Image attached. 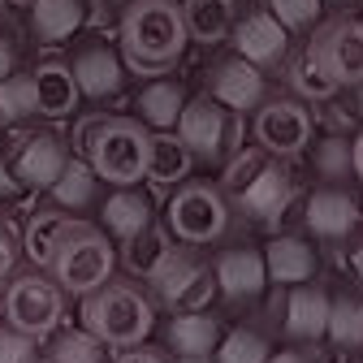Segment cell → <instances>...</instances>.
Returning a JSON list of instances; mask_svg holds the SVG:
<instances>
[{
    "label": "cell",
    "mask_w": 363,
    "mask_h": 363,
    "mask_svg": "<svg viewBox=\"0 0 363 363\" xmlns=\"http://www.w3.org/2000/svg\"><path fill=\"white\" fill-rule=\"evenodd\" d=\"M69 156H74L69 139H65V134H57V130H48V125H43V130L22 125L18 139H13L9 152H5L13 177L22 182L26 191H35V195H43V191H48L52 182L61 177V169L69 164Z\"/></svg>",
    "instance_id": "obj_12"
},
{
    "label": "cell",
    "mask_w": 363,
    "mask_h": 363,
    "mask_svg": "<svg viewBox=\"0 0 363 363\" xmlns=\"http://www.w3.org/2000/svg\"><path fill=\"white\" fill-rule=\"evenodd\" d=\"M234 212H242L251 225H277L281 212L294 203V173H290V160H277L268 156V164L255 173V182L230 199Z\"/></svg>",
    "instance_id": "obj_18"
},
{
    "label": "cell",
    "mask_w": 363,
    "mask_h": 363,
    "mask_svg": "<svg viewBox=\"0 0 363 363\" xmlns=\"http://www.w3.org/2000/svg\"><path fill=\"white\" fill-rule=\"evenodd\" d=\"M104 182H100V173L86 164V156H69V164L61 169V177L52 182L48 191V203H57V208H65L69 216H96V208H100V199H104Z\"/></svg>",
    "instance_id": "obj_23"
},
{
    "label": "cell",
    "mask_w": 363,
    "mask_h": 363,
    "mask_svg": "<svg viewBox=\"0 0 363 363\" xmlns=\"http://www.w3.org/2000/svg\"><path fill=\"white\" fill-rule=\"evenodd\" d=\"M268 286H298L320 272V247L311 234H272L264 242Z\"/></svg>",
    "instance_id": "obj_21"
},
{
    "label": "cell",
    "mask_w": 363,
    "mask_h": 363,
    "mask_svg": "<svg viewBox=\"0 0 363 363\" xmlns=\"http://www.w3.org/2000/svg\"><path fill=\"white\" fill-rule=\"evenodd\" d=\"M350 363H363V350H354V354H350Z\"/></svg>",
    "instance_id": "obj_49"
},
{
    "label": "cell",
    "mask_w": 363,
    "mask_h": 363,
    "mask_svg": "<svg viewBox=\"0 0 363 363\" xmlns=\"http://www.w3.org/2000/svg\"><path fill=\"white\" fill-rule=\"evenodd\" d=\"M117 48H121L130 74H139V78L173 74L191 48L182 0H130V5H121Z\"/></svg>",
    "instance_id": "obj_1"
},
{
    "label": "cell",
    "mask_w": 363,
    "mask_h": 363,
    "mask_svg": "<svg viewBox=\"0 0 363 363\" xmlns=\"http://www.w3.org/2000/svg\"><path fill=\"white\" fill-rule=\"evenodd\" d=\"M69 65H74L82 100H91V104L117 100L125 91V82H130V65H125L121 48L108 43V39H82L69 52Z\"/></svg>",
    "instance_id": "obj_17"
},
{
    "label": "cell",
    "mask_w": 363,
    "mask_h": 363,
    "mask_svg": "<svg viewBox=\"0 0 363 363\" xmlns=\"http://www.w3.org/2000/svg\"><path fill=\"white\" fill-rule=\"evenodd\" d=\"M212 277H216V303L225 307H255L272 286H268V264L264 247L255 242H230L212 251Z\"/></svg>",
    "instance_id": "obj_11"
},
{
    "label": "cell",
    "mask_w": 363,
    "mask_h": 363,
    "mask_svg": "<svg viewBox=\"0 0 363 363\" xmlns=\"http://www.w3.org/2000/svg\"><path fill=\"white\" fill-rule=\"evenodd\" d=\"M354 134H325L315 130L307 156V173L315 182H354Z\"/></svg>",
    "instance_id": "obj_29"
},
{
    "label": "cell",
    "mask_w": 363,
    "mask_h": 363,
    "mask_svg": "<svg viewBox=\"0 0 363 363\" xmlns=\"http://www.w3.org/2000/svg\"><path fill=\"white\" fill-rule=\"evenodd\" d=\"M30 39L43 48H61V43L78 39L86 26V0H30Z\"/></svg>",
    "instance_id": "obj_25"
},
{
    "label": "cell",
    "mask_w": 363,
    "mask_h": 363,
    "mask_svg": "<svg viewBox=\"0 0 363 363\" xmlns=\"http://www.w3.org/2000/svg\"><path fill=\"white\" fill-rule=\"evenodd\" d=\"M26 195V186L13 177V169H9V160H5V152H0V199H22Z\"/></svg>",
    "instance_id": "obj_42"
},
{
    "label": "cell",
    "mask_w": 363,
    "mask_h": 363,
    "mask_svg": "<svg viewBox=\"0 0 363 363\" xmlns=\"http://www.w3.org/2000/svg\"><path fill=\"white\" fill-rule=\"evenodd\" d=\"M350 108H354V117L363 121V82H354V86H350Z\"/></svg>",
    "instance_id": "obj_46"
},
{
    "label": "cell",
    "mask_w": 363,
    "mask_h": 363,
    "mask_svg": "<svg viewBox=\"0 0 363 363\" xmlns=\"http://www.w3.org/2000/svg\"><path fill=\"white\" fill-rule=\"evenodd\" d=\"M359 5H363V0H359Z\"/></svg>",
    "instance_id": "obj_54"
},
{
    "label": "cell",
    "mask_w": 363,
    "mask_h": 363,
    "mask_svg": "<svg viewBox=\"0 0 363 363\" xmlns=\"http://www.w3.org/2000/svg\"><path fill=\"white\" fill-rule=\"evenodd\" d=\"M113 5H130V0H113Z\"/></svg>",
    "instance_id": "obj_51"
},
{
    "label": "cell",
    "mask_w": 363,
    "mask_h": 363,
    "mask_svg": "<svg viewBox=\"0 0 363 363\" xmlns=\"http://www.w3.org/2000/svg\"><path fill=\"white\" fill-rule=\"evenodd\" d=\"M13 69H18V43H13V35L0 30V78H9Z\"/></svg>",
    "instance_id": "obj_43"
},
{
    "label": "cell",
    "mask_w": 363,
    "mask_h": 363,
    "mask_svg": "<svg viewBox=\"0 0 363 363\" xmlns=\"http://www.w3.org/2000/svg\"><path fill=\"white\" fill-rule=\"evenodd\" d=\"M363 225V199L350 182H315L303 195V230L315 242H346Z\"/></svg>",
    "instance_id": "obj_13"
},
{
    "label": "cell",
    "mask_w": 363,
    "mask_h": 363,
    "mask_svg": "<svg viewBox=\"0 0 363 363\" xmlns=\"http://www.w3.org/2000/svg\"><path fill=\"white\" fill-rule=\"evenodd\" d=\"M286 86H290V96H298V100H307V104H325V100H333V96H342V86L320 69V61L311 57V48H298V52H290V61H286Z\"/></svg>",
    "instance_id": "obj_33"
},
{
    "label": "cell",
    "mask_w": 363,
    "mask_h": 363,
    "mask_svg": "<svg viewBox=\"0 0 363 363\" xmlns=\"http://www.w3.org/2000/svg\"><path fill=\"white\" fill-rule=\"evenodd\" d=\"M272 329L281 342H303V346H325L329 333V286L320 281H298V286H272Z\"/></svg>",
    "instance_id": "obj_10"
},
{
    "label": "cell",
    "mask_w": 363,
    "mask_h": 363,
    "mask_svg": "<svg viewBox=\"0 0 363 363\" xmlns=\"http://www.w3.org/2000/svg\"><path fill=\"white\" fill-rule=\"evenodd\" d=\"M173 363H216L212 354H173Z\"/></svg>",
    "instance_id": "obj_47"
},
{
    "label": "cell",
    "mask_w": 363,
    "mask_h": 363,
    "mask_svg": "<svg viewBox=\"0 0 363 363\" xmlns=\"http://www.w3.org/2000/svg\"><path fill=\"white\" fill-rule=\"evenodd\" d=\"M177 247V238L169 234V225L156 216L152 225H143L134 238H125V242H117V264L130 272V277H139V281H152L156 272H160V264L169 259V251Z\"/></svg>",
    "instance_id": "obj_26"
},
{
    "label": "cell",
    "mask_w": 363,
    "mask_h": 363,
    "mask_svg": "<svg viewBox=\"0 0 363 363\" xmlns=\"http://www.w3.org/2000/svg\"><path fill=\"white\" fill-rule=\"evenodd\" d=\"M156 298L152 290L139 286V277H113L104 286H96L91 294L78 298V315H82V329H91L108 350H125V346H139L156 333Z\"/></svg>",
    "instance_id": "obj_3"
},
{
    "label": "cell",
    "mask_w": 363,
    "mask_h": 363,
    "mask_svg": "<svg viewBox=\"0 0 363 363\" xmlns=\"http://www.w3.org/2000/svg\"><path fill=\"white\" fill-rule=\"evenodd\" d=\"M74 220H78V216H69V212L57 208V203L35 208V212L26 216V225H22V259H26L30 268H48V259H52L61 234L69 230Z\"/></svg>",
    "instance_id": "obj_28"
},
{
    "label": "cell",
    "mask_w": 363,
    "mask_h": 363,
    "mask_svg": "<svg viewBox=\"0 0 363 363\" xmlns=\"http://www.w3.org/2000/svg\"><path fill=\"white\" fill-rule=\"evenodd\" d=\"M48 272H52V281L69 298H82V294L104 286L117 272V242L100 230L96 220L78 216L69 230L61 234V242H57V251L48 259Z\"/></svg>",
    "instance_id": "obj_5"
},
{
    "label": "cell",
    "mask_w": 363,
    "mask_h": 363,
    "mask_svg": "<svg viewBox=\"0 0 363 363\" xmlns=\"http://www.w3.org/2000/svg\"><path fill=\"white\" fill-rule=\"evenodd\" d=\"M264 9L277 18L290 35H311L325 22V0H264Z\"/></svg>",
    "instance_id": "obj_36"
},
{
    "label": "cell",
    "mask_w": 363,
    "mask_h": 363,
    "mask_svg": "<svg viewBox=\"0 0 363 363\" xmlns=\"http://www.w3.org/2000/svg\"><path fill=\"white\" fill-rule=\"evenodd\" d=\"M65 307H69V294L52 281L48 268H18L13 277L0 290V315L9 325L26 329L30 337H48L52 329L65 325Z\"/></svg>",
    "instance_id": "obj_7"
},
{
    "label": "cell",
    "mask_w": 363,
    "mask_h": 363,
    "mask_svg": "<svg viewBox=\"0 0 363 363\" xmlns=\"http://www.w3.org/2000/svg\"><path fill=\"white\" fill-rule=\"evenodd\" d=\"M113 359V350L91 333V329H52L48 337H43V363H108Z\"/></svg>",
    "instance_id": "obj_32"
},
{
    "label": "cell",
    "mask_w": 363,
    "mask_h": 363,
    "mask_svg": "<svg viewBox=\"0 0 363 363\" xmlns=\"http://www.w3.org/2000/svg\"><path fill=\"white\" fill-rule=\"evenodd\" d=\"M22 264V234H13L9 220H0V286H5Z\"/></svg>",
    "instance_id": "obj_39"
},
{
    "label": "cell",
    "mask_w": 363,
    "mask_h": 363,
    "mask_svg": "<svg viewBox=\"0 0 363 363\" xmlns=\"http://www.w3.org/2000/svg\"><path fill=\"white\" fill-rule=\"evenodd\" d=\"M74 152L86 156V164L100 173L104 186H139L147 182V152H152V130L139 117L121 113H91L74 125Z\"/></svg>",
    "instance_id": "obj_2"
},
{
    "label": "cell",
    "mask_w": 363,
    "mask_h": 363,
    "mask_svg": "<svg viewBox=\"0 0 363 363\" xmlns=\"http://www.w3.org/2000/svg\"><path fill=\"white\" fill-rule=\"evenodd\" d=\"M350 272H354V281L363 286V225L350 234Z\"/></svg>",
    "instance_id": "obj_44"
},
{
    "label": "cell",
    "mask_w": 363,
    "mask_h": 363,
    "mask_svg": "<svg viewBox=\"0 0 363 363\" xmlns=\"http://www.w3.org/2000/svg\"><path fill=\"white\" fill-rule=\"evenodd\" d=\"M203 91H208L212 100H220L230 113L251 117V113L272 96V82H268L264 69H255L247 57H238V52L230 48V52H220V57L208 65V74H203Z\"/></svg>",
    "instance_id": "obj_16"
},
{
    "label": "cell",
    "mask_w": 363,
    "mask_h": 363,
    "mask_svg": "<svg viewBox=\"0 0 363 363\" xmlns=\"http://www.w3.org/2000/svg\"><path fill=\"white\" fill-rule=\"evenodd\" d=\"M186 86H182L173 74H156L143 78L139 91H134V117H139L147 130H173L182 108H186Z\"/></svg>",
    "instance_id": "obj_24"
},
{
    "label": "cell",
    "mask_w": 363,
    "mask_h": 363,
    "mask_svg": "<svg viewBox=\"0 0 363 363\" xmlns=\"http://www.w3.org/2000/svg\"><path fill=\"white\" fill-rule=\"evenodd\" d=\"M160 212H156V199L143 191V182L139 186H108L100 208H96V225L113 238V242H125L143 230V225H152Z\"/></svg>",
    "instance_id": "obj_20"
},
{
    "label": "cell",
    "mask_w": 363,
    "mask_h": 363,
    "mask_svg": "<svg viewBox=\"0 0 363 363\" xmlns=\"http://www.w3.org/2000/svg\"><path fill=\"white\" fill-rule=\"evenodd\" d=\"M268 354H272V342H268V333L255 329V325L225 329V337H220L216 350H212L216 363H268Z\"/></svg>",
    "instance_id": "obj_35"
},
{
    "label": "cell",
    "mask_w": 363,
    "mask_h": 363,
    "mask_svg": "<svg viewBox=\"0 0 363 363\" xmlns=\"http://www.w3.org/2000/svg\"><path fill=\"white\" fill-rule=\"evenodd\" d=\"M350 143H354V182L363 186V125L354 130V139H350Z\"/></svg>",
    "instance_id": "obj_45"
},
{
    "label": "cell",
    "mask_w": 363,
    "mask_h": 363,
    "mask_svg": "<svg viewBox=\"0 0 363 363\" xmlns=\"http://www.w3.org/2000/svg\"><path fill=\"white\" fill-rule=\"evenodd\" d=\"M325 342L337 354H354L363 350V294L359 290H333L329 294V333Z\"/></svg>",
    "instance_id": "obj_31"
},
{
    "label": "cell",
    "mask_w": 363,
    "mask_h": 363,
    "mask_svg": "<svg viewBox=\"0 0 363 363\" xmlns=\"http://www.w3.org/2000/svg\"><path fill=\"white\" fill-rule=\"evenodd\" d=\"M156 307L164 311H195V307H212L216 303V277H212V255L208 247H186L177 242L169 251V259L160 264V272L147 281Z\"/></svg>",
    "instance_id": "obj_8"
},
{
    "label": "cell",
    "mask_w": 363,
    "mask_h": 363,
    "mask_svg": "<svg viewBox=\"0 0 363 363\" xmlns=\"http://www.w3.org/2000/svg\"><path fill=\"white\" fill-rule=\"evenodd\" d=\"M311 113H315V130H325V134H354V130L363 125V121L354 117V108L342 104L337 96L325 100V104H311Z\"/></svg>",
    "instance_id": "obj_38"
},
{
    "label": "cell",
    "mask_w": 363,
    "mask_h": 363,
    "mask_svg": "<svg viewBox=\"0 0 363 363\" xmlns=\"http://www.w3.org/2000/svg\"><path fill=\"white\" fill-rule=\"evenodd\" d=\"M160 220L169 234L186 247H216L234 225V203L220 191L216 177H186L169 186V199L160 208Z\"/></svg>",
    "instance_id": "obj_4"
},
{
    "label": "cell",
    "mask_w": 363,
    "mask_h": 363,
    "mask_svg": "<svg viewBox=\"0 0 363 363\" xmlns=\"http://www.w3.org/2000/svg\"><path fill=\"white\" fill-rule=\"evenodd\" d=\"M238 13H242L238 0H182V18H186L191 43H199V48L230 43V30H234Z\"/></svg>",
    "instance_id": "obj_27"
},
{
    "label": "cell",
    "mask_w": 363,
    "mask_h": 363,
    "mask_svg": "<svg viewBox=\"0 0 363 363\" xmlns=\"http://www.w3.org/2000/svg\"><path fill=\"white\" fill-rule=\"evenodd\" d=\"M108 363H173V354H169L164 346H147V342H139V346L117 350Z\"/></svg>",
    "instance_id": "obj_40"
},
{
    "label": "cell",
    "mask_w": 363,
    "mask_h": 363,
    "mask_svg": "<svg viewBox=\"0 0 363 363\" xmlns=\"http://www.w3.org/2000/svg\"><path fill=\"white\" fill-rule=\"evenodd\" d=\"M173 130H177V139L191 147L195 164L220 169L225 160L242 147L247 117H242V113H230L220 100H212L208 91H199V96L186 100V108H182V117H177Z\"/></svg>",
    "instance_id": "obj_6"
},
{
    "label": "cell",
    "mask_w": 363,
    "mask_h": 363,
    "mask_svg": "<svg viewBox=\"0 0 363 363\" xmlns=\"http://www.w3.org/2000/svg\"><path fill=\"white\" fill-rule=\"evenodd\" d=\"M350 5H359V0H325V9H350Z\"/></svg>",
    "instance_id": "obj_48"
},
{
    "label": "cell",
    "mask_w": 363,
    "mask_h": 363,
    "mask_svg": "<svg viewBox=\"0 0 363 363\" xmlns=\"http://www.w3.org/2000/svg\"><path fill=\"white\" fill-rule=\"evenodd\" d=\"M22 5H30V0H22Z\"/></svg>",
    "instance_id": "obj_53"
},
{
    "label": "cell",
    "mask_w": 363,
    "mask_h": 363,
    "mask_svg": "<svg viewBox=\"0 0 363 363\" xmlns=\"http://www.w3.org/2000/svg\"><path fill=\"white\" fill-rule=\"evenodd\" d=\"M247 130H251V143L264 147L268 156L298 160L311 147V139H315V113H311L307 100L290 96V91H281V96L272 91V96L251 113Z\"/></svg>",
    "instance_id": "obj_9"
},
{
    "label": "cell",
    "mask_w": 363,
    "mask_h": 363,
    "mask_svg": "<svg viewBox=\"0 0 363 363\" xmlns=\"http://www.w3.org/2000/svg\"><path fill=\"white\" fill-rule=\"evenodd\" d=\"M30 86H35V117H43V121L78 117L82 91H78L69 57H39L30 65Z\"/></svg>",
    "instance_id": "obj_19"
},
{
    "label": "cell",
    "mask_w": 363,
    "mask_h": 363,
    "mask_svg": "<svg viewBox=\"0 0 363 363\" xmlns=\"http://www.w3.org/2000/svg\"><path fill=\"white\" fill-rule=\"evenodd\" d=\"M230 48L238 57H247L264 74H281L290 52H294V35L259 5V9H242L238 13V22L230 30Z\"/></svg>",
    "instance_id": "obj_15"
},
{
    "label": "cell",
    "mask_w": 363,
    "mask_h": 363,
    "mask_svg": "<svg viewBox=\"0 0 363 363\" xmlns=\"http://www.w3.org/2000/svg\"><path fill=\"white\" fill-rule=\"evenodd\" d=\"M220 337H225V325L220 315H212V307L169 311L160 325V346L169 354H212Z\"/></svg>",
    "instance_id": "obj_22"
},
{
    "label": "cell",
    "mask_w": 363,
    "mask_h": 363,
    "mask_svg": "<svg viewBox=\"0 0 363 363\" xmlns=\"http://www.w3.org/2000/svg\"><path fill=\"white\" fill-rule=\"evenodd\" d=\"M195 169L191 147L177 139V130H152V152H147V182L152 186H177Z\"/></svg>",
    "instance_id": "obj_30"
},
{
    "label": "cell",
    "mask_w": 363,
    "mask_h": 363,
    "mask_svg": "<svg viewBox=\"0 0 363 363\" xmlns=\"http://www.w3.org/2000/svg\"><path fill=\"white\" fill-rule=\"evenodd\" d=\"M0 363H43V342L0 315Z\"/></svg>",
    "instance_id": "obj_37"
},
{
    "label": "cell",
    "mask_w": 363,
    "mask_h": 363,
    "mask_svg": "<svg viewBox=\"0 0 363 363\" xmlns=\"http://www.w3.org/2000/svg\"><path fill=\"white\" fill-rule=\"evenodd\" d=\"M0 152H5V139H0Z\"/></svg>",
    "instance_id": "obj_52"
},
{
    "label": "cell",
    "mask_w": 363,
    "mask_h": 363,
    "mask_svg": "<svg viewBox=\"0 0 363 363\" xmlns=\"http://www.w3.org/2000/svg\"><path fill=\"white\" fill-rule=\"evenodd\" d=\"M35 121V86H30V69L26 74H9L0 78V130H22Z\"/></svg>",
    "instance_id": "obj_34"
},
{
    "label": "cell",
    "mask_w": 363,
    "mask_h": 363,
    "mask_svg": "<svg viewBox=\"0 0 363 363\" xmlns=\"http://www.w3.org/2000/svg\"><path fill=\"white\" fill-rule=\"evenodd\" d=\"M268 363H325L320 346H303V342H286L281 350H272Z\"/></svg>",
    "instance_id": "obj_41"
},
{
    "label": "cell",
    "mask_w": 363,
    "mask_h": 363,
    "mask_svg": "<svg viewBox=\"0 0 363 363\" xmlns=\"http://www.w3.org/2000/svg\"><path fill=\"white\" fill-rule=\"evenodd\" d=\"M311 57L320 61V69L342 86L350 91L354 82H363V18H350V13H337L329 22H320L307 39Z\"/></svg>",
    "instance_id": "obj_14"
},
{
    "label": "cell",
    "mask_w": 363,
    "mask_h": 363,
    "mask_svg": "<svg viewBox=\"0 0 363 363\" xmlns=\"http://www.w3.org/2000/svg\"><path fill=\"white\" fill-rule=\"evenodd\" d=\"M5 5H9V0H0V13H5Z\"/></svg>",
    "instance_id": "obj_50"
}]
</instances>
